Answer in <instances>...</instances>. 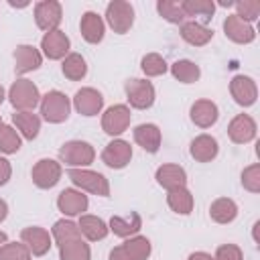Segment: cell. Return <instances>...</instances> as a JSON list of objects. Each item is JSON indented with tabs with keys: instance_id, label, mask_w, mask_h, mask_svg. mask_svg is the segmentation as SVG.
<instances>
[{
	"instance_id": "obj_30",
	"label": "cell",
	"mask_w": 260,
	"mask_h": 260,
	"mask_svg": "<svg viewBox=\"0 0 260 260\" xmlns=\"http://www.w3.org/2000/svg\"><path fill=\"white\" fill-rule=\"evenodd\" d=\"M167 203L179 215H189L193 211V195H191V191L187 187L171 189L169 195H167Z\"/></svg>"
},
{
	"instance_id": "obj_29",
	"label": "cell",
	"mask_w": 260,
	"mask_h": 260,
	"mask_svg": "<svg viewBox=\"0 0 260 260\" xmlns=\"http://www.w3.org/2000/svg\"><path fill=\"white\" fill-rule=\"evenodd\" d=\"M12 122H14V126L20 130V134L26 140H35L39 136L41 118L37 114H32V112H14L12 114Z\"/></svg>"
},
{
	"instance_id": "obj_20",
	"label": "cell",
	"mask_w": 260,
	"mask_h": 260,
	"mask_svg": "<svg viewBox=\"0 0 260 260\" xmlns=\"http://www.w3.org/2000/svg\"><path fill=\"white\" fill-rule=\"evenodd\" d=\"M191 122L199 128H209L217 122L219 118V110L211 100H197L191 106Z\"/></svg>"
},
{
	"instance_id": "obj_41",
	"label": "cell",
	"mask_w": 260,
	"mask_h": 260,
	"mask_svg": "<svg viewBox=\"0 0 260 260\" xmlns=\"http://www.w3.org/2000/svg\"><path fill=\"white\" fill-rule=\"evenodd\" d=\"M242 185L250 193L260 191V165L258 162H254V165H250L242 171Z\"/></svg>"
},
{
	"instance_id": "obj_12",
	"label": "cell",
	"mask_w": 260,
	"mask_h": 260,
	"mask_svg": "<svg viewBox=\"0 0 260 260\" xmlns=\"http://www.w3.org/2000/svg\"><path fill=\"white\" fill-rule=\"evenodd\" d=\"M20 240L22 244L28 248V252L32 256H45L51 248V236L45 228H39V225H30V228H24L20 232Z\"/></svg>"
},
{
	"instance_id": "obj_48",
	"label": "cell",
	"mask_w": 260,
	"mask_h": 260,
	"mask_svg": "<svg viewBox=\"0 0 260 260\" xmlns=\"http://www.w3.org/2000/svg\"><path fill=\"white\" fill-rule=\"evenodd\" d=\"M0 124H2V116H0Z\"/></svg>"
},
{
	"instance_id": "obj_38",
	"label": "cell",
	"mask_w": 260,
	"mask_h": 260,
	"mask_svg": "<svg viewBox=\"0 0 260 260\" xmlns=\"http://www.w3.org/2000/svg\"><path fill=\"white\" fill-rule=\"evenodd\" d=\"M140 69L144 71V75L148 77H156V75H162L167 71V61L158 55V53H148L142 57L140 61Z\"/></svg>"
},
{
	"instance_id": "obj_23",
	"label": "cell",
	"mask_w": 260,
	"mask_h": 260,
	"mask_svg": "<svg viewBox=\"0 0 260 260\" xmlns=\"http://www.w3.org/2000/svg\"><path fill=\"white\" fill-rule=\"evenodd\" d=\"M79 30H81V37L91 43V45H98L102 39H104V32H106V24L102 20V16L98 12H83L81 16V22H79Z\"/></svg>"
},
{
	"instance_id": "obj_11",
	"label": "cell",
	"mask_w": 260,
	"mask_h": 260,
	"mask_svg": "<svg viewBox=\"0 0 260 260\" xmlns=\"http://www.w3.org/2000/svg\"><path fill=\"white\" fill-rule=\"evenodd\" d=\"M132 158V146L126 140H112L102 152V160L110 169H124Z\"/></svg>"
},
{
	"instance_id": "obj_17",
	"label": "cell",
	"mask_w": 260,
	"mask_h": 260,
	"mask_svg": "<svg viewBox=\"0 0 260 260\" xmlns=\"http://www.w3.org/2000/svg\"><path fill=\"white\" fill-rule=\"evenodd\" d=\"M223 32L230 41L238 43V45H246V43H252L256 39V30L252 24L244 22L242 18H238L236 14H230L225 20H223Z\"/></svg>"
},
{
	"instance_id": "obj_3",
	"label": "cell",
	"mask_w": 260,
	"mask_h": 260,
	"mask_svg": "<svg viewBox=\"0 0 260 260\" xmlns=\"http://www.w3.org/2000/svg\"><path fill=\"white\" fill-rule=\"evenodd\" d=\"M67 177L73 181V185H77L81 191H87L91 195H100V197H108L110 195V183L108 179L98 173V171H89V169H69Z\"/></svg>"
},
{
	"instance_id": "obj_44",
	"label": "cell",
	"mask_w": 260,
	"mask_h": 260,
	"mask_svg": "<svg viewBox=\"0 0 260 260\" xmlns=\"http://www.w3.org/2000/svg\"><path fill=\"white\" fill-rule=\"evenodd\" d=\"M187 260H213V256L207 254V252H193Z\"/></svg>"
},
{
	"instance_id": "obj_25",
	"label": "cell",
	"mask_w": 260,
	"mask_h": 260,
	"mask_svg": "<svg viewBox=\"0 0 260 260\" xmlns=\"http://www.w3.org/2000/svg\"><path fill=\"white\" fill-rule=\"evenodd\" d=\"M181 37L185 43H189L193 47H203L213 39V30L209 26H205L203 22L189 20V22L181 24Z\"/></svg>"
},
{
	"instance_id": "obj_19",
	"label": "cell",
	"mask_w": 260,
	"mask_h": 260,
	"mask_svg": "<svg viewBox=\"0 0 260 260\" xmlns=\"http://www.w3.org/2000/svg\"><path fill=\"white\" fill-rule=\"evenodd\" d=\"M43 63V55L32 45H18L14 51V69L18 75H24L28 71L39 69Z\"/></svg>"
},
{
	"instance_id": "obj_7",
	"label": "cell",
	"mask_w": 260,
	"mask_h": 260,
	"mask_svg": "<svg viewBox=\"0 0 260 260\" xmlns=\"http://www.w3.org/2000/svg\"><path fill=\"white\" fill-rule=\"evenodd\" d=\"M128 104L136 110H146L154 104V85L146 79H128L124 83Z\"/></svg>"
},
{
	"instance_id": "obj_34",
	"label": "cell",
	"mask_w": 260,
	"mask_h": 260,
	"mask_svg": "<svg viewBox=\"0 0 260 260\" xmlns=\"http://www.w3.org/2000/svg\"><path fill=\"white\" fill-rule=\"evenodd\" d=\"M171 73H173V77L179 79L181 83H193V81L199 79L201 69H199V65H195V63L189 61V59H179V61H175V63L171 65Z\"/></svg>"
},
{
	"instance_id": "obj_22",
	"label": "cell",
	"mask_w": 260,
	"mask_h": 260,
	"mask_svg": "<svg viewBox=\"0 0 260 260\" xmlns=\"http://www.w3.org/2000/svg\"><path fill=\"white\" fill-rule=\"evenodd\" d=\"M189 152L191 156L197 160V162H209L217 156L219 152V146H217V140L209 134H199L191 140V146H189Z\"/></svg>"
},
{
	"instance_id": "obj_33",
	"label": "cell",
	"mask_w": 260,
	"mask_h": 260,
	"mask_svg": "<svg viewBox=\"0 0 260 260\" xmlns=\"http://www.w3.org/2000/svg\"><path fill=\"white\" fill-rule=\"evenodd\" d=\"M53 238H55L57 246H65L69 242L81 240V232H79L77 223H73L71 219H59L53 225Z\"/></svg>"
},
{
	"instance_id": "obj_46",
	"label": "cell",
	"mask_w": 260,
	"mask_h": 260,
	"mask_svg": "<svg viewBox=\"0 0 260 260\" xmlns=\"http://www.w3.org/2000/svg\"><path fill=\"white\" fill-rule=\"evenodd\" d=\"M6 242H8V238H6V234H4V232H0V248H2V246H4Z\"/></svg>"
},
{
	"instance_id": "obj_35",
	"label": "cell",
	"mask_w": 260,
	"mask_h": 260,
	"mask_svg": "<svg viewBox=\"0 0 260 260\" xmlns=\"http://www.w3.org/2000/svg\"><path fill=\"white\" fill-rule=\"evenodd\" d=\"M59 260H91V250L83 240L59 246Z\"/></svg>"
},
{
	"instance_id": "obj_15",
	"label": "cell",
	"mask_w": 260,
	"mask_h": 260,
	"mask_svg": "<svg viewBox=\"0 0 260 260\" xmlns=\"http://www.w3.org/2000/svg\"><path fill=\"white\" fill-rule=\"evenodd\" d=\"M89 201H87V195H83V191H77V189H63L57 197V207L61 213L65 215H83V211L87 209Z\"/></svg>"
},
{
	"instance_id": "obj_9",
	"label": "cell",
	"mask_w": 260,
	"mask_h": 260,
	"mask_svg": "<svg viewBox=\"0 0 260 260\" xmlns=\"http://www.w3.org/2000/svg\"><path fill=\"white\" fill-rule=\"evenodd\" d=\"M61 173H63V169H61V165L57 160H53V158H41L32 167L30 177H32V183L39 189H51V187H55L59 183Z\"/></svg>"
},
{
	"instance_id": "obj_28",
	"label": "cell",
	"mask_w": 260,
	"mask_h": 260,
	"mask_svg": "<svg viewBox=\"0 0 260 260\" xmlns=\"http://www.w3.org/2000/svg\"><path fill=\"white\" fill-rule=\"evenodd\" d=\"M77 228H79V232L89 240V242H98V240H104L106 236H108V225H106V221L102 219V217H98V215H81L79 217V223H77Z\"/></svg>"
},
{
	"instance_id": "obj_2",
	"label": "cell",
	"mask_w": 260,
	"mask_h": 260,
	"mask_svg": "<svg viewBox=\"0 0 260 260\" xmlns=\"http://www.w3.org/2000/svg\"><path fill=\"white\" fill-rule=\"evenodd\" d=\"M8 100L16 112H32L41 102V93L30 79H16L8 89Z\"/></svg>"
},
{
	"instance_id": "obj_32",
	"label": "cell",
	"mask_w": 260,
	"mask_h": 260,
	"mask_svg": "<svg viewBox=\"0 0 260 260\" xmlns=\"http://www.w3.org/2000/svg\"><path fill=\"white\" fill-rule=\"evenodd\" d=\"M61 71L69 81H79V79H83L87 75V63L79 53H69L63 59Z\"/></svg>"
},
{
	"instance_id": "obj_26",
	"label": "cell",
	"mask_w": 260,
	"mask_h": 260,
	"mask_svg": "<svg viewBox=\"0 0 260 260\" xmlns=\"http://www.w3.org/2000/svg\"><path fill=\"white\" fill-rule=\"evenodd\" d=\"M140 228H142V219H140V215L136 211H132L126 217L112 215L110 225H108V230L114 232V236H118V238H132V236H136L140 232Z\"/></svg>"
},
{
	"instance_id": "obj_13",
	"label": "cell",
	"mask_w": 260,
	"mask_h": 260,
	"mask_svg": "<svg viewBox=\"0 0 260 260\" xmlns=\"http://www.w3.org/2000/svg\"><path fill=\"white\" fill-rule=\"evenodd\" d=\"M69 37L63 30H53V32H45V37L41 39V49L45 53V57L57 61V59H65L69 53Z\"/></svg>"
},
{
	"instance_id": "obj_47",
	"label": "cell",
	"mask_w": 260,
	"mask_h": 260,
	"mask_svg": "<svg viewBox=\"0 0 260 260\" xmlns=\"http://www.w3.org/2000/svg\"><path fill=\"white\" fill-rule=\"evenodd\" d=\"M2 102H4V87L0 85V104H2Z\"/></svg>"
},
{
	"instance_id": "obj_16",
	"label": "cell",
	"mask_w": 260,
	"mask_h": 260,
	"mask_svg": "<svg viewBox=\"0 0 260 260\" xmlns=\"http://www.w3.org/2000/svg\"><path fill=\"white\" fill-rule=\"evenodd\" d=\"M73 106L81 116H95L104 108V95L93 87H81L73 98Z\"/></svg>"
},
{
	"instance_id": "obj_4",
	"label": "cell",
	"mask_w": 260,
	"mask_h": 260,
	"mask_svg": "<svg viewBox=\"0 0 260 260\" xmlns=\"http://www.w3.org/2000/svg\"><path fill=\"white\" fill-rule=\"evenodd\" d=\"M59 158L69 165L71 169L75 167H87L95 158V150L89 142L85 140H69L59 148Z\"/></svg>"
},
{
	"instance_id": "obj_5",
	"label": "cell",
	"mask_w": 260,
	"mask_h": 260,
	"mask_svg": "<svg viewBox=\"0 0 260 260\" xmlns=\"http://www.w3.org/2000/svg\"><path fill=\"white\" fill-rule=\"evenodd\" d=\"M106 20L112 26L114 32L124 35L130 30V26L134 24V8L130 2L124 0H112L106 6Z\"/></svg>"
},
{
	"instance_id": "obj_31",
	"label": "cell",
	"mask_w": 260,
	"mask_h": 260,
	"mask_svg": "<svg viewBox=\"0 0 260 260\" xmlns=\"http://www.w3.org/2000/svg\"><path fill=\"white\" fill-rule=\"evenodd\" d=\"M181 8H183V14L185 18L191 16V18H201L203 22L211 20L213 12H215V4L211 0H183L181 2Z\"/></svg>"
},
{
	"instance_id": "obj_6",
	"label": "cell",
	"mask_w": 260,
	"mask_h": 260,
	"mask_svg": "<svg viewBox=\"0 0 260 260\" xmlns=\"http://www.w3.org/2000/svg\"><path fill=\"white\" fill-rule=\"evenodd\" d=\"M150 256V240L144 236H132L124 244L112 248L110 260H146Z\"/></svg>"
},
{
	"instance_id": "obj_40",
	"label": "cell",
	"mask_w": 260,
	"mask_h": 260,
	"mask_svg": "<svg viewBox=\"0 0 260 260\" xmlns=\"http://www.w3.org/2000/svg\"><path fill=\"white\" fill-rule=\"evenodd\" d=\"M0 260H30V252L24 244L6 242L0 248Z\"/></svg>"
},
{
	"instance_id": "obj_21",
	"label": "cell",
	"mask_w": 260,
	"mask_h": 260,
	"mask_svg": "<svg viewBox=\"0 0 260 260\" xmlns=\"http://www.w3.org/2000/svg\"><path fill=\"white\" fill-rule=\"evenodd\" d=\"M132 134H134V142L138 146H142V150H146L150 154L158 152L162 136H160V130L156 124H138Z\"/></svg>"
},
{
	"instance_id": "obj_39",
	"label": "cell",
	"mask_w": 260,
	"mask_h": 260,
	"mask_svg": "<svg viewBox=\"0 0 260 260\" xmlns=\"http://www.w3.org/2000/svg\"><path fill=\"white\" fill-rule=\"evenodd\" d=\"M236 6V16L242 18L244 22H254L260 14V2L256 0H242V2H234Z\"/></svg>"
},
{
	"instance_id": "obj_27",
	"label": "cell",
	"mask_w": 260,
	"mask_h": 260,
	"mask_svg": "<svg viewBox=\"0 0 260 260\" xmlns=\"http://www.w3.org/2000/svg\"><path fill=\"white\" fill-rule=\"evenodd\" d=\"M238 215V205L230 197H219L209 205V217L215 223H232Z\"/></svg>"
},
{
	"instance_id": "obj_14",
	"label": "cell",
	"mask_w": 260,
	"mask_h": 260,
	"mask_svg": "<svg viewBox=\"0 0 260 260\" xmlns=\"http://www.w3.org/2000/svg\"><path fill=\"white\" fill-rule=\"evenodd\" d=\"M230 93L236 100V104L248 108V106H252L256 102L258 87H256V83H254L252 77H248V75H236L230 81Z\"/></svg>"
},
{
	"instance_id": "obj_24",
	"label": "cell",
	"mask_w": 260,
	"mask_h": 260,
	"mask_svg": "<svg viewBox=\"0 0 260 260\" xmlns=\"http://www.w3.org/2000/svg\"><path fill=\"white\" fill-rule=\"evenodd\" d=\"M156 183L160 185V187H165L167 191H171V189H177V187H185V183H187V173H185V169L183 167H179V165H160L158 169H156Z\"/></svg>"
},
{
	"instance_id": "obj_43",
	"label": "cell",
	"mask_w": 260,
	"mask_h": 260,
	"mask_svg": "<svg viewBox=\"0 0 260 260\" xmlns=\"http://www.w3.org/2000/svg\"><path fill=\"white\" fill-rule=\"evenodd\" d=\"M10 175H12V167H10V162H8L4 156H0V187L8 183Z\"/></svg>"
},
{
	"instance_id": "obj_45",
	"label": "cell",
	"mask_w": 260,
	"mask_h": 260,
	"mask_svg": "<svg viewBox=\"0 0 260 260\" xmlns=\"http://www.w3.org/2000/svg\"><path fill=\"white\" fill-rule=\"evenodd\" d=\"M6 215H8V205H6L4 199H0V221H4Z\"/></svg>"
},
{
	"instance_id": "obj_10",
	"label": "cell",
	"mask_w": 260,
	"mask_h": 260,
	"mask_svg": "<svg viewBox=\"0 0 260 260\" xmlns=\"http://www.w3.org/2000/svg\"><path fill=\"white\" fill-rule=\"evenodd\" d=\"M128 126H130V108L124 106V104L110 106V108L104 112V116H102V128H104V132L110 134V136L122 134Z\"/></svg>"
},
{
	"instance_id": "obj_8",
	"label": "cell",
	"mask_w": 260,
	"mask_h": 260,
	"mask_svg": "<svg viewBox=\"0 0 260 260\" xmlns=\"http://www.w3.org/2000/svg\"><path fill=\"white\" fill-rule=\"evenodd\" d=\"M63 18V8L57 0H43L35 4V22L41 30L53 32L61 24Z\"/></svg>"
},
{
	"instance_id": "obj_42",
	"label": "cell",
	"mask_w": 260,
	"mask_h": 260,
	"mask_svg": "<svg viewBox=\"0 0 260 260\" xmlns=\"http://www.w3.org/2000/svg\"><path fill=\"white\" fill-rule=\"evenodd\" d=\"M213 260H244V254L236 244H221L215 250Z\"/></svg>"
},
{
	"instance_id": "obj_36",
	"label": "cell",
	"mask_w": 260,
	"mask_h": 260,
	"mask_svg": "<svg viewBox=\"0 0 260 260\" xmlns=\"http://www.w3.org/2000/svg\"><path fill=\"white\" fill-rule=\"evenodd\" d=\"M156 10L171 24H183L185 22V14H183V8H181V2H175V0H158L156 2Z\"/></svg>"
},
{
	"instance_id": "obj_18",
	"label": "cell",
	"mask_w": 260,
	"mask_h": 260,
	"mask_svg": "<svg viewBox=\"0 0 260 260\" xmlns=\"http://www.w3.org/2000/svg\"><path fill=\"white\" fill-rule=\"evenodd\" d=\"M228 136L236 144H246L256 138V122L248 114H238L228 126Z\"/></svg>"
},
{
	"instance_id": "obj_1",
	"label": "cell",
	"mask_w": 260,
	"mask_h": 260,
	"mask_svg": "<svg viewBox=\"0 0 260 260\" xmlns=\"http://www.w3.org/2000/svg\"><path fill=\"white\" fill-rule=\"evenodd\" d=\"M69 114H71V102L63 91L51 89L41 98V116L47 122L61 124L69 118Z\"/></svg>"
},
{
	"instance_id": "obj_37",
	"label": "cell",
	"mask_w": 260,
	"mask_h": 260,
	"mask_svg": "<svg viewBox=\"0 0 260 260\" xmlns=\"http://www.w3.org/2000/svg\"><path fill=\"white\" fill-rule=\"evenodd\" d=\"M20 150V136L18 132L8 126V124H0V152L4 154H14Z\"/></svg>"
}]
</instances>
